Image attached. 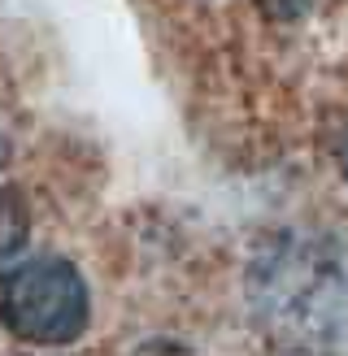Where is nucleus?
Listing matches in <instances>:
<instances>
[{
	"label": "nucleus",
	"mask_w": 348,
	"mask_h": 356,
	"mask_svg": "<svg viewBox=\"0 0 348 356\" xmlns=\"http://www.w3.org/2000/svg\"><path fill=\"white\" fill-rule=\"evenodd\" d=\"M31 239V213L26 200L9 187H0V270H9L17 261V252L26 248Z\"/></svg>",
	"instance_id": "obj_3"
},
{
	"label": "nucleus",
	"mask_w": 348,
	"mask_h": 356,
	"mask_svg": "<svg viewBox=\"0 0 348 356\" xmlns=\"http://www.w3.org/2000/svg\"><path fill=\"white\" fill-rule=\"evenodd\" d=\"M261 13L274 17V22H296V17H305L313 9V0H257Z\"/></svg>",
	"instance_id": "obj_4"
},
{
	"label": "nucleus",
	"mask_w": 348,
	"mask_h": 356,
	"mask_svg": "<svg viewBox=\"0 0 348 356\" xmlns=\"http://www.w3.org/2000/svg\"><path fill=\"white\" fill-rule=\"evenodd\" d=\"M340 165H344V178H348V139H344V152H340Z\"/></svg>",
	"instance_id": "obj_5"
},
{
	"label": "nucleus",
	"mask_w": 348,
	"mask_h": 356,
	"mask_svg": "<svg viewBox=\"0 0 348 356\" xmlns=\"http://www.w3.org/2000/svg\"><path fill=\"white\" fill-rule=\"evenodd\" d=\"M266 282H261V300L278 313V317H305V322H318L331 313V305L344 296V282L335 278V270L322 265V252H296L283 248L266 261Z\"/></svg>",
	"instance_id": "obj_2"
},
{
	"label": "nucleus",
	"mask_w": 348,
	"mask_h": 356,
	"mask_svg": "<svg viewBox=\"0 0 348 356\" xmlns=\"http://www.w3.org/2000/svg\"><path fill=\"white\" fill-rule=\"evenodd\" d=\"M92 313L87 282L61 257L13 261L0 278V322L26 343H70L79 339Z\"/></svg>",
	"instance_id": "obj_1"
}]
</instances>
